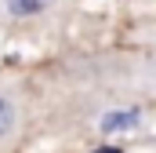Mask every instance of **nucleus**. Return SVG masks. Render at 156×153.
I'll use <instances>...</instances> for the list:
<instances>
[{"mask_svg": "<svg viewBox=\"0 0 156 153\" xmlns=\"http://www.w3.org/2000/svg\"><path fill=\"white\" fill-rule=\"evenodd\" d=\"M73 80L120 91L156 106V44H131L120 51H98L73 62Z\"/></svg>", "mask_w": 156, "mask_h": 153, "instance_id": "1", "label": "nucleus"}, {"mask_svg": "<svg viewBox=\"0 0 156 153\" xmlns=\"http://www.w3.org/2000/svg\"><path fill=\"white\" fill-rule=\"evenodd\" d=\"M29 120H33L29 84L18 73H0V153H11L26 142Z\"/></svg>", "mask_w": 156, "mask_h": 153, "instance_id": "2", "label": "nucleus"}, {"mask_svg": "<svg viewBox=\"0 0 156 153\" xmlns=\"http://www.w3.org/2000/svg\"><path fill=\"white\" fill-rule=\"evenodd\" d=\"M62 0H0V26H40Z\"/></svg>", "mask_w": 156, "mask_h": 153, "instance_id": "3", "label": "nucleus"}, {"mask_svg": "<svg viewBox=\"0 0 156 153\" xmlns=\"http://www.w3.org/2000/svg\"><path fill=\"white\" fill-rule=\"evenodd\" d=\"M116 4L131 15H156V0H116Z\"/></svg>", "mask_w": 156, "mask_h": 153, "instance_id": "4", "label": "nucleus"}, {"mask_svg": "<svg viewBox=\"0 0 156 153\" xmlns=\"http://www.w3.org/2000/svg\"><path fill=\"white\" fill-rule=\"evenodd\" d=\"M131 40H134V44H156V18L153 22H142V26L131 33Z\"/></svg>", "mask_w": 156, "mask_h": 153, "instance_id": "5", "label": "nucleus"}]
</instances>
